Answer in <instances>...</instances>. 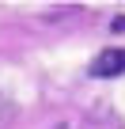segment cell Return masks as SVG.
Wrapping results in <instances>:
<instances>
[{"instance_id": "1", "label": "cell", "mask_w": 125, "mask_h": 129, "mask_svg": "<svg viewBox=\"0 0 125 129\" xmlns=\"http://www.w3.org/2000/svg\"><path fill=\"white\" fill-rule=\"evenodd\" d=\"M91 76H99V80H106V76H117V72H125V46H114V49H102L95 61H91V69H87Z\"/></svg>"}]
</instances>
